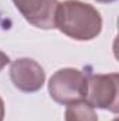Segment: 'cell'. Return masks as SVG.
Listing matches in <instances>:
<instances>
[{"mask_svg":"<svg viewBox=\"0 0 119 121\" xmlns=\"http://www.w3.org/2000/svg\"><path fill=\"white\" fill-rule=\"evenodd\" d=\"M55 28L76 41H90L99 35L102 30V17L99 11L88 3L66 0L56 7Z\"/></svg>","mask_w":119,"mask_h":121,"instance_id":"obj_1","label":"cell"},{"mask_svg":"<svg viewBox=\"0 0 119 121\" xmlns=\"http://www.w3.org/2000/svg\"><path fill=\"white\" fill-rule=\"evenodd\" d=\"M49 96L59 104L69 106L77 101H86L87 73L74 69L63 68L56 70L48 83Z\"/></svg>","mask_w":119,"mask_h":121,"instance_id":"obj_2","label":"cell"},{"mask_svg":"<svg viewBox=\"0 0 119 121\" xmlns=\"http://www.w3.org/2000/svg\"><path fill=\"white\" fill-rule=\"evenodd\" d=\"M86 101L94 108L119 111V75L118 73H87Z\"/></svg>","mask_w":119,"mask_h":121,"instance_id":"obj_3","label":"cell"},{"mask_svg":"<svg viewBox=\"0 0 119 121\" xmlns=\"http://www.w3.org/2000/svg\"><path fill=\"white\" fill-rule=\"evenodd\" d=\"M10 79L18 90L35 93L41 90L45 83V70L36 60L20 58L10 66Z\"/></svg>","mask_w":119,"mask_h":121,"instance_id":"obj_4","label":"cell"},{"mask_svg":"<svg viewBox=\"0 0 119 121\" xmlns=\"http://www.w3.org/2000/svg\"><path fill=\"white\" fill-rule=\"evenodd\" d=\"M21 16L36 28H55V13L58 0H13Z\"/></svg>","mask_w":119,"mask_h":121,"instance_id":"obj_5","label":"cell"},{"mask_svg":"<svg viewBox=\"0 0 119 121\" xmlns=\"http://www.w3.org/2000/svg\"><path fill=\"white\" fill-rule=\"evenodd\" d=\"M64 121H98V117L87 101H77L66 107Z\"/></svg>","mask_w":119,"mask_h":121,"instance_id":"obj_6","label":"cell"},{"mask_svg":"<svg viewBox=\"0 0 119 121\" xmlns=\"http://www.w3.org/2000/svg\"><path fill=\"white\" fill-rule=\"evenodd\" d=\"M8 63H10V58H8V55L4 54L3 51H0V72H1Z\"/></svg>","mask_w":119,"mask_h":121,"instance_id":"obj_7","label":"cell"},{"mask_svg":"<svg viewBox=\"0 0 119 121\" xmlns=\"http://www.w3.org/2000/svg\"><path fill=\"white\" fill-rule=\"evenodd\" d=\"M4 113H6V110H4V101L0 97V121L4 120Z\"/></svg>","mask_w":119,"mask_h":121,"instance_id":"obj_8","label":"cell"},{"mask_svg":"<svg viewBox=\"0 0 119 121\" xmlns=\"http://www.w3.org/2000/svg\"><path fill=\"white\" fill-rule=\"evenodd\" d=\"M98 3H105V4H109V3H114V1H116V0H97Z\"/></svg>","mask_w":119,"mask_h":121,"instance_id":"obj_9","label":"cell"},{"mask_svg":"<svg viewBox=\"0 0 119 121\" xmlns=\"http://www.w3.org/2000/svg\"><path fill=\"white\" fill-rule=\"evenodd\" d=\"M114 121H118V118H115V120H114Z\"/></svg>","mask_w":119,"mask_h":121,"instance_id":"obj_10","label":"cell"}]
</instances>
